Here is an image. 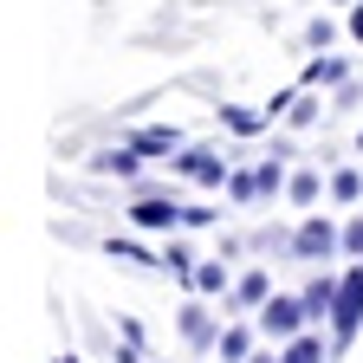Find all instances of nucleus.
<instances>
[{
	"instance_id": "423d86ee",
	"label": "nucleus",
	"mask_w": 363,
	"mask_h": 363,
	"mask_svg": "<svg viewBox=\"0 0 363 363\" xmlns=\"http://www.w3.org/2000/svg\"><path fill=\"white\" fill-rule=\"evenodd\" d=\"M298 298H305V311H311V318H325V311L337 305V279H331V272H318V279H311Z\"/></svg>"
},
{
	"instance_id": "4468645a",
	"label": "nucleus",
	"mask_w": 363,
	"mask_h": 363,
	"mask_svg": "<svg viewBox=\"0 0 363 363\" xmlns=\"http://www.w3.org/2000/svg\"><path fill=\"white\" fill-rule=\"evenodd\" d=\"M91 169H98V175H136V150H130V143H123V150H104Z\"/></svg>"
},
{
	"instance_id": "bb28decb",
	"label": "nucleus",
	"mask_w": 363,
	"mask_h": 363,
	"mask_svg": "<svg viewBox=\"0 0 363 363\" xmlns=\"http://www.w3.org/2000/svg\"><path fill=\"white\" fill-rule=\"evenodd\" d=\"M59 363H78V357H59Z\"/></svg>"
},
{
	"instance_id": "f3484780",
	"label": "nucleus",
	"mask_w": 363,
	"mask_h": 363,
	"mask_svg": "<svg viewBox=\"0 0 363 363\" xmlns=\"http://www.w3.org/2000/svg\"><path fill=\"white\" fill-rule=\"evenodd\" d=\"M331 195H337V201H357V195H363V175H357V169H337V175H331Z\"/></svg>"
},
{
	"instance_id": "2eb2a0df",
	"label": "nucleus",
	"mask_w": 363,
	"mask_h": 363,
	"mask_svg": "<svg viewBox=\"0 0 363 363\" xmlns=\"http://www.w3.org/2000/svg\"><path fill=\"white\" fill-rule=\"evenodd\" d=\"M220 117H227V130H234V136H259V123H266V117H259V111H247V104H227Z\"/></svg>"
},
{
	"instance_id": "9d476101",
	"label": "nucleus",
	"mask_w": 363,
	"mask_h": 363,
	"mask_svg": "<svg viewBox=\"0 0 363 363\" xmlns=\"http://www.w3.org/2000/svg\"><path fill=\"white\" fill-rule=\"evenodd\" d=\"M130 150H136V156H162V150H175V130H162V123H156V130H136Z\"/></svg>"
},
{
	"instance_id": "4be33fe9",
	"label": "nucleus",
	"mask_w": 363,
	"mask_h": 363,
	"mask_svg": "<svg viewBox=\"0 0 363 363\" xmlns=\"http://www.w3.org/2000/svg\"><path fill=\"white\" fill-rule=\"evenodd\" d=\"M292 123H298V130H305V123H318V104H311V98H298V104H292Z\"/></svg>"
},
{
	"instance_id": "1a4fd4ad",
	"label": "nucleus",
	"mask_w": 363,
	"mask_h": 363,
	"mask_svg": "<svg viewBox=\"0 0 363 363\" xmlns=\"http://www.w3.org/2000/svg\"><path fill=\"white\" fill-rule=\"evenodd\" d=\"M279 363H325V337H311V331H298L292 344H286V357Z\"/></svg>"
},
{
	"instance_id": "7ed1b4c3",
	"label": "nucleus",
	"mask_w": 363,
	"mask_h": 363,
	"mask_svg": "<svg viewBox=\"0 0 363 363\" xmlns=\"http://www.w3.org/2000/svg\"><path fill=\"white\" fill-rule=\"evenodd\" d=\"M182 214H189V208H182L175 195H143V201H130V220L143 227V234H169V227H182Z\"/></svg>"
},
{
	"instance_id": "a211bd4d",
	"label": "nucleus",
	"mask_w": 363,
	"mask_h": 363,
	"mask_svg": "<svg viewBox=\"0 0 363 363\" xmlns=\"http://www.w3.org/2000/svg\"><path fill=\"white\" fill-rule=\"evenodd\" d=\"M227 195H234V201H253V195H259V175L234 169V175H227Z\"/></svg>"
},
{
	"instance_id": "393cba45",
	"label": "nucleus",
	"mask_w": 363,
	"mask_h": 363,
	"mask_svg": "<svg viewBox=\"0 0 363 363\" xmlns=\"http://www.w3.org/2000/svg\"><path fill=\"white\" fill-rule=\"evenodd\" d=\"M247 363H279V357H247Z\"/></svg>"
},
{
	"instance_id": "0eeeda50",
	"label": "nucleus",
	"mask_w": 363,
	"mask_h": 363,
	"mask_svg": "<svg viewBox=\"0 0 363 363\" xmlns=\"http://www.w3.org/2000/svg\"><path fill=\"white\" fill-rule=\"evenodd\" d=\"M182 337H189L195 350H208V344H214V325H208V311H201V305L182 311Z\"/></svg>"
},
{
	"instance_id": "9b49d317",
	"label": "nucleus",
	"mask_w": 363,
	"mask_h": 363,
	"mask_svg": "<svg viewBox=\"0 0 363 363\" xmlns=\"http://www.w3.org/2000/svg\"><path fill=\"white\" fill-rule=\"evenodd\" d=\"M189 286H195L201 298H214V292H227V272H220V259H208V266H195V272H189Z\"/></svg>"
},
{
	"instance_id": "412c9836",
	"label": "nucleus",
	"mask_w": 363,
	"mask_h": 363,
	"mask_svg": "<svg viewBox=\"0 0 363 363\" xmlns=\"http://www.w3.org/2000/svg\"><path fill=\"white\" fill-rule=\"evenodd\" d=\"M117 331H123V344H130V350H143V325H136V318H117Z\"/></svg>"
},
{
	"instance_id": "f03ea898",
	"label": "nucleus",
	"mask_w": 363,
	"mask_h": 363,
	"mask_svg": "<svg viewBox=\"0 0 363 363\" xmlns=\"http://www.w3.org/2000/svg\"><path fill=\"white\" fill-rule=\"evenodd\" d=\"M305 325H311L305 298H286V292H272V298L259 305V331H266V337H279V344H292Z\"/></svg>"
},
{
	"instance_id": "6e6552de",
	"label": "nucleus",
	"mask_w": 363,
	"mask_h": 363,
	"mask_svg": "<svg viewBox=\"0 0 363 363\" xmlns=\"http://www.w3.org/2000/svg\"><path fill=\"white\" fill-rule=\"evenodd\" d=\"M234 298L240 305H266L272 298V279H266V272H240V279H234Z\"/></svg>"
},
{
	"instance_id": "6ab92c4d",
	"label": "nucleus",
	"mask_w": 363,
	"mask_h": 363,
	"mask_svg": "<svg viewBox=\"0 0 363 363\" xmlns=\"http://www.w3.org/2000/svg\"><path fill=\"white\" fill-rule=\"evenodd\" d=\"M292 175H279V162H259V195H279Z\"/></svg>"
},
{
	"instance_id": "a878e982",
	"label": "nucleus",
	"mask_w": 363,
	"mask_h": 363,
	"mask_svg": "<svg viewBox=\"0 0 363 363\" xmlns=\"http://www.w3.org/2000/svg\"><path fill=\"white\" fill-rule=\"evenodd\" d=\"M357 150H363V130H357Z\"/></svg>"
},
{
	"instance_id": "f8f14e48",
	"label": "nucleus",
	"mask_w": 363,
	"mask_h": 363,
	"mask_svg": "<svg viewBox=\"0 0 363 363\" xmlns=\"http://www.w3.org/2000/svg\"><path fill=\"white\" fill-rule=\"evenodd\" d=\"M305 84H344V59H331V52H318V59L305 65Z\"/></svg>"
},
{
	"instance_id": "ddd939ff",
	"label": "nucleus",
	"mask_w": 363,
	"mask_h": 363,
	"mask_svg": "<svg viewBox=\"0 0 363 363\" xmlns=\"http://www.w3.org/2000/svg\"><path fill=\"white\" fill-rule=\"evenodd\" d=\"M247 357H253V331H240V325L220 331V363H247Z\"/></svg>"
},
{
	"instance_id": "20e7f679",
	"label": "nucleus",
	"mask_w": 363,
	"mask_h": 363,
	"mask_svg": "<svg viewBox=\"0 0 363 363\" xmlns=\"http://www.w3.org/2000/svg\"><path fill=\"white\" fill-rule=\"evenodd\" d=\"M337 247H344V234H337L331 220H298V234H292V253L298 259H331Z\"/></svg>"
},
{
	"instance_id": "5701e85b",
	"label": "nucleus",
	"mask_w": 363,
	"mask_h": 363,
	"mask_svg": "<svg viewBox=\"0 0 363 363\" xmlns=\"http://www.w3.org/2000/svg\"><path fill=\"white\" fill-rule=\"evenodd\" d=\"M344 247H350V253L363 259V220H350V227H344Z\"/></svg>"
},
{
	"instance_id": "aec40b11",
	"label": "nucleus",
	"mask_w": 363,
	"mask_h": 363,
	"mask_svg": "<svg viewBox=\"0 0 363 363\" xmlns=\"http://www.w3.org/2000/svg\"><path fill=\"white\" fill-rule=\"evenodd\" d=\"M162 266L175 272V279H189V272H195V259H189V247H169V253H162Z\"/></svg>"
},
{
	"instance_id": "b1692460",
	"label": "nucleus",
	"mask_w": 363,
	"mask_h": 363,
	"mask_svg": "<svg viewBox=\"0 0 363 363\" xmlns=\"http://www.w3.org/2000/svg\"><path fill=\"white\" fill-rule=\"evenodd\" d=\"M350 39H363V7H357V13H350Z\"/></svg>"
},
{
	"instance_id": "f257e3e1",
	"label": "nucleus",
	"mask_w": 363,
	"mask_h": 363,
	"mask_svg": "<svg viewBox=\"0 0 363 363\" xmlns=\"http://www.w3.org/2000/svg\"><path fill=\"white\" fill-rule=\"evenodd\" d=\"M357 325H363V259L337 279V305H331V331H337V344H350Z\"/></svg>"
},
{
	"instance_id": "dca6fc26",
	"label": "nucleus",
	"mask_w": 363,
	"mask_h": 363,
	"mask_svg": "<svg viewBox=\"0 0 363 363\" xmlns=\"http://www.w3.org/2000/svg\"><path fill=\"white\" fill-rule=\"evenodd\" d=\"M286 195H292L298 208H311V201H318V175H311V169H298V175L286 182Z\"/></svg>"
},
{
	"instance_id": "39448f33",
	"label": "nucleus",
	"mask_w": 363,
	"mask_h": 363,
	"mask_svg": "<svg viewBox=\"0 0 363 363\" xmlns=\"http://www.w3.org/2000/svg\"><path fill=\"white\" fill-rule=\"evenodd\" d=\"M175 169H182V175H189V182H195V189H220V182H227V175H234V169H227V162H220L214 150H182V156H175Z\"/></svg>"
}]
</instances>
